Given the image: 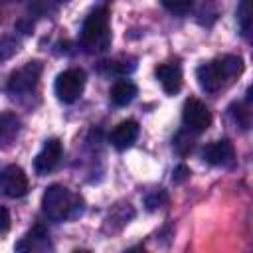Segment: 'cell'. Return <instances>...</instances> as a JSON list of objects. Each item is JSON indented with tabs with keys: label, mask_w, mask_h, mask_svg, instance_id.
I'll list each match as a JSON object with an SVG mask.
<instances>
[{
	"label": "cell",
	"mask_w": 253,
	"mask_h": 253,
	"mask_svg": "<svg viewBox=\"0 0 253 253\" xmlns=\"http://www.w3.org/2000/svg\"><path fill=\"white\" fill-rule=\"evenodd\" d=\"M20 130V121L16 119V115L12 113H2V119H0V142L2 146H10V142L16 138Z\"/></svg>",
	"instance_id": "obj_14"
},
{
	"label": "cell",
	"mask_w": 253,
	"mask_h": 253,
	"mask_svg": "<svg viewBox=\"0 0 253 253\" xmlns=\"http://www.w3.org/2000/svg\"><path fill=\"white\" fill-rule=\"evenodd\" d=\"M241 30V36H243V40L249 43V45H253V18L245 24V26H241L239 28Z\"/></svg>",
	"instance_id": "obj_21"
},
{
	"label": "cell",
	"mask_w": 253,
	"mask_h": 253,
	"mask_svg": "<svg viewBox=\"0 0 253 253\" xmlns=\"http://www.w3.org/2000/svg\"><path fill=\"white\" fill-rule=\"evenodd\" d=\"M85 89V71L79 67L65 69L57 75L53 91L61 103H75Z\"/></svg>",
	"instance_id": "obj_4"
},
{
	"label": "cell",
	"mask_w": 253,
	"mask_h": 253,
	"mask_svg": "<svg viewBox=\"0 0 253 253\" xmlns=\"http://www.w3.org/2000/svg\"><path fill=\"white\" fill-rule=\"evenodd\" d=\"M237 22H239V28L245 26L251 18H253V0H239L237 2Z\"/></svg>",
	"instance_id": "obj_17"
},
{
	"label": "cell",
	"mask_w": 253,
	"mask_h": 253,
	"mask_svg": "<svg viewBox=\"0 0 253 253\" xmlns=\"http://www.w3.org/2000/svg\"><path fill=\"white\" fill-rule=\"evenodd\" d=\"M40 73H42V63H40V61H28L24 67L16 69V71L10 75L8 85H6V91H8L12 97L30 95V93L36 89V85H38Z\"/></svg>",
	"instance_id": "obj_5"
},
{
	"label": "cell",
	"mask_w": 253,
	"mask_h": 253,
	"mask_svg": "<svg viewBox=\"0 0 253 253\" xmlns=\"http://www.w3.org/2000/svg\"><path fill=\"white\" fill-rule=\"evenodd\" d=\"M182 121H184V126L190 128L192 132H204L211 125V113L200 99L190 97L184 103Z\"/></svg>",
	"instance_id": "obj_6"
},
{
	"label": "cell",
	"mask_w": 253,
	"mask_h": 253,
	"mask_svg": "<svg viewBox=\"0 0 253 253\" xmlns=\"http://www.w3.org/2000/svg\"><path fill=\"white\" fill-rule=\"evenodd\" d=\"M51 247L49 245V239H47V231L42 227V225H36L32 227L18 243H16V249L18 251H42V249H47Z\"/></svg>",
	"instance_id": "obj_12"
},
{
	"label": "cell",
	"mask_w": 253,
	"mask_h": 253,
	"mask_svg": "<svg viewBox=\"0 0 253 253\" xmlns=\"http://www.w3.org/2000/svg\"><path fill=\"white\" fill-rule=\"evenodd\" d=\"M188 178H190V168H188L186 164H178V166L174 168V172H172L174 184H184Z\"/></svg>",
	"instance_id": "obj_20"
},
{
	"label": "cell",
	"mask_w": 253,
	"mask_h": 253,
	"mask_svg": "<svg viewBox=\"0 0 253 253\" xmlns=\"http://www.w3.org/2000/svg\"><path fill=\"white\" fill-rule=\"evenodd\" d=\"M162 6H164L170 14L184 16V14L190 12V8H192V0H162Z\"/></svg>",
	"instance_id": "obj_16"
},
{
	"label": "cell",
	"mask_w": 253,
	"mask_h": 253,
	"mask_svg": "<svg viewBox=\"0 0 253 253\" xmlns=\"http://www.w3.org/2000/svg\"><path fill=\"white\" fill-rule=\"evenodd\" d=\"M243 73V59L239 55H223L202 63L196 69V77L200 87L206 93H215L221 87H227Z\"/></svg>",
	"instance_id": "obj_1"
},
{
	"label": "cell",
	"mask_w": 253,
	"mask_h": 253,
	"mask_svg": "<svg viewBox=\"0 0 253 253\" xmlns=\"http://www.w3.org/2000/svg\"><path fill=\"white\" fill-rule=\"evenodd\" d=\"M8 227H10V213L8 208H2V235L8 233Z\"/></svg>",
	"instance_id": "obj_22"
},
{
	"label": "cell",
	"mask_w": 253,
	"mask_h": 253,
	"mask_svg": "<svg viewBox=\"0 0 253 253\" xmlns=\"http://www.w3.org/2000/svg\"><path fill=\"white\" fill-rule=\"evenodd\" d=\"M247 99L249 101H253V83L249 85V89H247Z\"/></svg>",
	"instance_id": "obj_23"
},
{
	"label": "cell",
	"mask_w": 253,
	"mask_h": 253,
	"mask_svg": "<svg viewBox=\"0 0 253 253\" xmlns=\"http://www.w3.org/2000/svg\"><path fill=\"white\" fill-rule=\"evenodd\" d=\"M168 202V194L164 192V190H154V192H150L146 198H144V204H146V210H158V208H162L164 204Z\"/></svg>",
	"instance_id": "obj_18"
},
{
	"label": "cell",
	"mask_w": 253,
	"mask_h": 253,
	"mask_svg": "<svg viewBox=\"0 0 253 253\" xmlns=\"http://www.w3.org/2000/svg\"><path fill=\"white\" fill-rule=\"evenodd\" d=\"M154 75L160 81L164 93L176 95L182 89V67L178 63H160L154 69Z\"/></svg>",
	"instance_id": "obj_11"
},
{
	"label": "cell",
	"mask_w": 253,
	"mask_h": 253,
	"mask_svg": "<svg viewBox=\"0 0 253 253\" xmlns=\"http://www.w3.org/2000/svg\"><path fill=\"white\" fill-rule=\"evenodd\" d=\"M81 45L89 53L107 51L111 45V26H109V10L105 6L95 8L83 22L81 28Z\"/></svg>",
	"instance_id": "obj_3"
},
{
	"label": "cell",
	"mask_w": 253,
	"mask_h": 253,
	"mask_svg": "<svg viewBox=\"0 0 253 253\" xmlns=\"http://www.w3.org/2000/svg\"><path fill=\"white\" fill-rule=\"evenodd\" d=\"M42 210L53 221L75 219L83 213V198L59 184H53L42 196Z\"/></svg>",
	"instance_id": "obj_2"
},
{
	"label": "cell",
	"mask_w": 253,
	"mask_h": 253,
	"mask_svg": "<svg viewBox=\"0 0 253 253\" xmlns=\"http://www.w3.org/2000/svg\"><path fill=\"white\" fill-rule=\"evenodd\" d=\"M138 138V123L132 119H126L123 123H119L113 132L109 134V142L117 148V150H126L134 144V140Z\"/></svg>",
	"instance_id": "obj_10"
},
{
	"label": "cell",
	"mask_w": 253,
	"mask_h": 253,
	"mask_svg": "<svg viewBox=\"0 0 253 253\" xmlns=\"http://www.w3.org/2000/svg\"><path fill=\"white\" fill-rule=\"evenodd\" d=\"M136 93H138V89H136V85H134L132 81L121 79V81H117V83L111 87L109 97H111L113 105H117V107H126L128 103H132V99L136 97Z\"/></svg>",
	"instance_id": "obj_13"
},
{
	"label": "cell",
	"mask_w": 253,
	"mask_h": 253,
	"mask_svg": "<svg viewBox=\"0 0 253 253\" xmlns=\"http://www.w3.org/2000/svg\"><path fill=\"white\" fill-rule=\"evenodd\" d=\"M57 2H67V0H57Z\"/></svg>",
	"instance_id": "obj_24"
},
{
	"label": "cell",
	"mask_w": 253,
	"mask_h": 253,
	"mask_svg": "<svg viewBox=\"0 0 253 253\" xmlns=\"http://www.w3.org/2000/svg\"><path fill=\"white\" fill-rule=\"evenodd\" d=\"M61 154H63V146L59 142V138H47L42 146V150L38 152V156L34 158V170L43 176V174H49L61 160Z\"/></svg>",
	"instance_id": "obj_8"
},
{
	"label": "cell",
	"mask_w": 253,
	"mask_h": 253,
	"mask_svg": "<svg viewBox=\"0 0 253 253\" xmlns=\"http://www.w3.org/2000/svg\"><path fill=\"white\" fill-rule=\"evenodd\" d=\"M16 49H18V42H16V40H12V38H4V40H2V43H0V51H2V53H0V59H2V61H6V59H8Z\"/></svg>",
	"instance_id": "obj_19"
},
{
	"label": "cell",
	"mask_w": 253,
	"mask_h": 253,
	"mask_svg": "<svg viewBox=\"0 0 253 253\" xmlns=\"http://www.w3.org/2000/svg\"><path fill=\"white\" fill-rule=\"evenodd\" d=\"M202 156L211 166H231L233 160H235L233 144L229 140H225V138L206 144L204 150H202Z\"/></svg>",
	"instance_id": "obj_9"
},
{
	"label": "cell",
	"mask_w": 253,
	"mask_h": 253,
	"mask_svg": "<svg viewBox=\"0 0 253 253\" xmlns=\"http://www.w3.org/2000/svg\"><path fill=\"white\" fill-rule=\"evenodd\" d=\"M190 128H186V130H180L176 136H174V140H172V146H174V150L178 152V154H188L190 150H192V146H194V138L190 136Z\"/></svg>",
	"instance_id": "obj_15"
},
{
	"label": "cell",
	"mask_w": 253,
	"mask_h": 253,
	"mask_svg": "<svg viewBox=\"0 0 253 253\" xmlns=\"http://www.w3.org/2000/svg\"><path fill=\"white\" fill-rule=\"evenodd\" d=\"M0 186H2V194L4 196L22 198L28 192V176L20 166L8 164L0 174Z\"/></svg>",
	"instance_id": "obj_7"
}]
</instances>
